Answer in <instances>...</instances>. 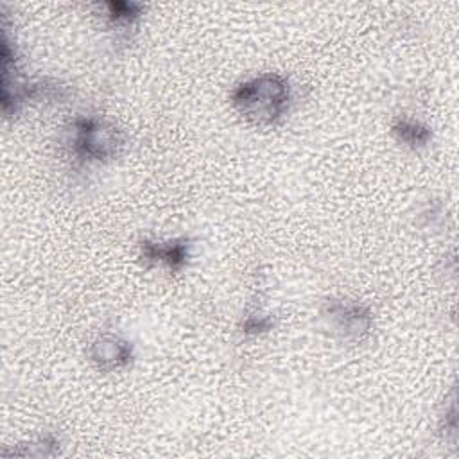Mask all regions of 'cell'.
Masks as SVG:
<instances>
[{"label": "cell", "mask_w": 459, "mask_h": 459, "mask_svg": "<svg viewBox=\"0 0 459 459\" xmlns=\"http://www.w3.org/2000/svg\"><path fill=\"white\" fill-rule=\"evenodd\" d=\"M273 317L269 314H249L244 321H242V333L244 335H260L265 333L273 328Z\"/></svg>", "instance_id": "8"}, {"label": "cell", "mask_w": 459, "mask_h": 459, "mask_svg": "<svg viewBox=\"0 0 459 459\" xmlns=\"http://www.w3.org/2000/svg\"><path fill=\"white\" fill-rule=\"evenodd\" d=\"M321 316L326 321V326L333 335L360 342L373 330V314L371 310L353 299L346 298H330L323 303Z\"/></svg>", "instance_id": "3"}, {"label": "cell", "mask_w": 459, "mask_h": 459, "mask_svg": "<svg viewBox=\"0 0 459 459\" xmlns=\"http://www.w3.org/2000/svg\"><path fill=\"white\" fill-rule=\"evenodd\" d=\"M68 143L77 160L86 163H106L122 152L126 136L115 124L93 115H82L74 118Z\"/></svg>", "instance_id": "2"}, {"label": "cell", "mask_w": 459, "mask_h": 459, "mask_svg": "<svg viewBox=\"0 0 459 459\" xmlns=\"http://www.w3.org/2000/svg\"><path fill=\"white\" fill-rule=\"evenodd\" d=\"M391 133L393 136L411 147V149H421L425 147L430 138H432V131L429 126H425L420 120H414L411 117H398L393 124H391Z\"/></svg>", "instance_id": "6"}, {"label": "cell", "mask_w": 459, "mask_h": 459, "mask_svg": "<svg viewBox=\"0 0 459 459\" xmlns=\"http://www.w3.org/2000/svg\"><path fill=\"white\" fill-rule=\"evenodd\" d=\"M230 100L237 113L249 124L269 127L285 118L292 100L289 81L274 72H265L238 82Z\"/></svg>", "instance_id": "1"}, {"label": "cell", "mask_w": 459, "mask_h": 459, "mask_svg": "<svg viewBox=\"0 0 459 459\" xmlns=\"http://www.w3.org/2000/svg\"><path fill=\"white\" fill-rule=\"evenodd\" d=\"M91 364L100 371H117L131 364L134 359L133 344L122 335L106 332L93 339L88 350Z\"/></svg>", "instance_id": "4"}, {"label": "cell", "mask_w": 459, "mask_h": 459, "mask_svg": "<svg viewBox=\"0 0 459 459\" xmlns=\"http://www.w3.org/2000/svg\"><path fill=\"white\" fill-rule=\"evenodd\" d=\"M192 255V242L186 237L172 238L167 242L158 240H142L140 242V258L147 265L161 264L170 273L181 271Z\"/></svg>", "instance_id": "5"}, {"label": "cell", "mask_w": 459, "mask_h": 459, "mask_svg": "<svg viewBox=\"0 0 459 459\" xmlns=\"http://www.w3.org/2000/svg\"><path fill=\"white\" fill-rule=\"evenodd\" d=\"M102 7L106 11V18L109 20V23L120 27L133 25L143 11V5L134 2H106Z\"/></svg>", "instance_id": "7"}]
</instances>
